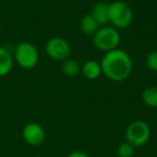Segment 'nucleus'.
<instances>
[{"label": "nucleus", "mask_w": 157, "mask_h": 157, "mask_svg": "<svg viewBox=\"0 0 157 157\" xmlns=\"http://www.w3.org/2000/svg\"><path fill=\"white\" fill-rule=\"evenodd\" d=\"M102 73L109 80L122 82L126 80L132 70V60L124 50L115 48L105 54L100 61Z\"/></svg>", "instance_id": "f257e3e1"}, {"label": "nucleus", "mask_w": 157, "mask_h": 157, "mask_svg": "<svg viewBox=\"0 0 157 157\" xmlns=\"http://www.w3.org/2000/svg\"><path fill=\"white\" fill-rule=\"evenodd\" d=\"M132 10L126 2L116 0L109 3V23L114 28H127L132 23Z\"/></svg>", "instance_id": "f03ea898"}, {"label": "nucleus", "mask_w": 157, "mask_h": 157, "mask_svg": "<svg viewBox=\"0 0 157 157\" xmlns=\"http://www.w3.org/2000/svg\"><path fill=\"white\" fill-rule=\"evenodd\" d=\"M120 41V33L113 26L100 27L98 31L93 36V43L95 48L105 53L117 48Z\"/></svg>", "instance_id": "7ed1b4c3"}, {"label": "nucleus", "mask_w": 157, "mask_h": 157, "mask_svg": "<svg viewBox=\"0 0 157 157\" xmlns=\"http://www.w3.org/2000/svg\"><path fill=\"white\" fill-rule=\"evenodd\" d=\"M13 59L23 69H33L39 61V52L33 43L23 41L16 45Z\"/></svg>", "instance_id": "20e7f679"}, {"label": "nucleus", "mask_w": 157, "mask_h": 157, "mask_svg": "<svg viewBox=\"0 0 157 157\" xmlns=\"http://www.w3.org/2000/svg\"><path fill=\"white\" fill-rule=\"evenodd\" d=\"M126 141L135 147L145 145L151 138V128L143 121H133L126 128Z\"/></svg>", "instance_id": "39448f33"}, {"label": "nucleus", "mask_w": 157, "mask_h": 157, "mask_svg": "<svg viewBox=\"0 0 157 157\" xmlns=\"http://www.w3.org/2000/svg\"><path fill=\"white\" fill-rule=\"evenodd\" d=\"M45 52L50 58L57 61H63L69 58L71 48L69 42L60 37H54L48 40L45 44Z\"/></svg>", "instance_id": "423d86ee"}, {"label": "nucleus", "mask_w": 157, "mask_h": 157, "mask_svg": "<svg viewBox=\"0 0 157 157\" xmlns=\"http://www.w3.org/2000/svg\"><path fill=\"white\" fill-rule=\"evenodd\" d=\"M22 137L28 145L38 146L43 143L45 139V131L43 127L38 123H28L23 128Z\"/></svg>", "instance_id": "0eeeda50"}, {"label": "nucleus", "mask_w": 157, "mask_h": 157, "mask_svg": "<svg viewBox=\"0 0 157 157\" xmlns=\"http://www.w3.org/2000/svg\"><path fill=\"white\" fill-rule=\"evenodd\" d=\"M90 14L97 21L100 26L105 25L107 23H109V3L103 1L95 3Z\"/></svg>", "instance_id": "6e6552de"}, {"label": "nucleus", "mask_w": 157, "mask_h": 157, "mask_svg": "<svg viewBox=\"0 0 157 157\" xmlns=\"http://www.w3.org/2000/svg\"><path fill=\"white\" fill-rule=\"evenodd\" d=\"M81 72L84 78L93 81V80L98 78L102 74V69H101L100 63L90 59L83 63V66L81 67Z\"/></svg>", "instance_id": "1a4fd4ad"}, {"label": "nucleus", "mask_w": 157, "mask_h": 157, "mask_svg": "<svg viewBox=\"0 0 157 157\" xmlns=\"http://www.w3.org/2000/svg\"><path fill=\"white\" fill-rule=\"evenodd\" d=\"M14 59L7 48L0 46V78L9 73L13 68Z\"/></svg>", "instance_id": "9d476101"}, {"label": "nucleus", "mask_w": 157, "mask_h": 157, "mask_svg": "<svg viewBox=\"0 0 157 157\" xmlns=\"http://www.w3.org/2000/svg\"><path fill=\"white\" fill-rule=\"evenodd\" d=\"M100 28V25L90 14H85L80 21V29L86 36H94Z\"/></svg>", "instance_id": "9b49d317"}, {"label": "nucleus", "mask_w": 157, "mask_h": 157, "mask_svg": "<svg viewBox=\"0 0 157 157\" xmlns=\"http://www.w3.org/2000/svg\"><path fill=\"white\" fill-rule=\"evenodd\" d=\"M61 71L69 78H74L81 72V66L75 59L67 58L61 63Z\"/></svg>", "instance_id": "f8f14e48"}, {"label": "nucleus", "mask_w": 157, "mask_h": 157, "mask_svg": "<svg viewBox=\"0 0 157 157\" xmlns=\"http://www.w3.org/2000/svg\"><path fill=\"white\" fill-rule=\"evenodd\" d=\"M142 100L147 107L157 109V86H148L142 93Z\"/></svg>", "instance_id": "ddd939ff"}, {"label": "nucleus", "mask_w": 157, "mask_h": 157, "mask_svg": "<svg viewBox=\"0 0 157 157\" xmlns=\"http://www.w3.org/2000/svg\"><path fill=\"white\" fill-rule=\"evenodd\" d=\"M118 157H133L135 156V146L131 145L129 142H123L117 147Z\"/></svg>", "instance_id": "4468645a"}, {"label": "nucleus", "mask_w": 157, "mask_h": 157, "mask_svg": "<svg viewBox=\"0 0 157 157\" xmlns=\"http://www.w3.org/2000/svg\"><path fill=\"white\" fill-rule=\"evenodd\" d=\"M145 66L148 70L157 72V50L151 52L145 58Z\"/></svg>", "instance_id": "2eb2a0df"}, {"label": "nucleus", "mask_w": 157, "mask_h": 157, "mask_svg": "<svg viewBox=\"0 0 157 157\" xmlns=\"http://www.w3.org/2000/svg\"><path fill=\"white\" fill-rule=\"evenodd\" d=\"M67 157H90V155L85 152H82V151H73Z\"/></svg>", "instance_id": "dca6fc26"}, {"label": "nucleus", "mask_w": 157, "mask_h": 157, "mask_svg": "<svg viewBox=\"0 0 157 157\" xmlns=\"http://www.w3.org/2000/svg\"><path fill=\"white\" fill-rule=\"evenodd\" d=\"M133 157H142V156H133Z\"/></svg>", "instance_id": "f3484780"}, {"label": "nucleus", "mask_w": 157, "mask_h": 157, "mask_svg": "<svg viewBox=\"0 0 157 157\" xmlns=\"http://www.w3.org/2000/svg\"><path fill=\"white\" fill-rule=\"evenodd\" d=\"M38 157H43V156H38Z\"/></svg>", "instance_id": "a211bd4d"}, {"label": "nucleus", "mask_w": 157, "mask_h": 157, "mask_svg": "<svg viewBox=\"0 0 157 157\" xmlns=\"http://www.w3.org/2000/svg\"><path fill=\"white\" fill-rule=\"evenodd\" d=\"M1 1H2V0H0V2H1Z\"/></svg>", "instance_id": "6ab92c4d"}]
</instances>
